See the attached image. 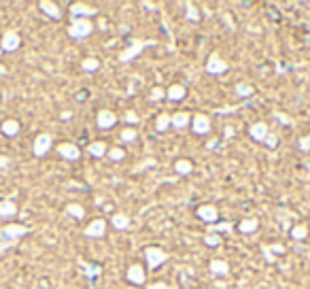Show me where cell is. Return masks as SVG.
Here are the masks:
<instances>
[{
  "label": "cell",
  "mask_w": 310,
  "mask_h": 289,
  "mask_svg": "<svg viewBox=\"0 0 310 289\" xmlns=\"http://www.w3.org/2000/svg\"><path fill=\"white\" fill-rule=\"evenodd\" d=\"M28 234V227L21 225V223H9L5 225L3 230H0V240L3 243H15V240H19L21 236Z\"/></svg>",
  "instance_id": "cell-1"
},
{
  "label": "cell",
  "mask_w": 310,
  "mask_h": 289,
  "mask_svg": "<svg viewBox=\"0 0 310 289\" xmlns=\"http://www.w3.org/2000/svg\"><path fill=\"white\" fill-rule=\"evenodd\" d=\"M94 32V23L89 19H75L68 26V36L70 39H85Z\"/></svg>",
  "instance_id": "cell-2"
},
{
  "label": "cell",
  "mask_w": 310,
  "mask_h": 289,
  "mask_svg": "<svg viewBox=\"0 0 310 289\" xmlns=\"http://www.w3.org/2000/svg\"><path fill=\"white\" fill-rule=\"evenodd\" d=\"M151 45H155V43L153 41H132L128 49H123L121 53H119V62H130V60H134L136 55H140L145 47H151Z\"/></svg>",
  "instance_id": "cell-3"
},
{
  "label": "cell",
  "mask_w": 310,
  "mask_h": 289,
  "mask_svg": "<svg viewBox=\"0 0 310 289\" xmlns=\"http://www.w3.org/2000/svg\"><path fill=\"white\" fill-rule=\"evenodd\" d=\"M145 257H147V266L155 270V268H160L166 259H168V253H166L164 249H160V247H147L145 249Z\"/></svg>",
  "instance_id": "cell-4"
},
{
  "label": "cell",
  "mask_w": 310,
  "mask_h": 289,
  "mask_svg": "<svg viewBox=\"0 0 310 289\" xmlns=\"http://www.w3.org/2000/svg\"><path fill=\"white\" fill-rule=\"evenodd\" d=\"M94 15H98V9H94L85 3H75V5H70V17L75 19H89Z\"/></svg>",
  "instance_id": "cell-5"
},
{
  "label": "cell",
  "mask_w": 310,
  "mask_h": 289,
  "mask_svg": "<svg viewBox=\"0 0 310 289\" xmlns=\"http://www.w3.org/2000/svg\"><path fill=\"white\" fill-rule=\"evenodd\" d=\"M51 147H53V138H51V134H39L37 138H34L32 151H34V155H37V158H43V155L49 151Z\"/></svg>",
  "instance_id": "cell-6"
},
{
  "label": "cell",
  "mask_w": 310,
  "mask_h": 289,
  "mask_svg": "<svg viewBox=\"0 0 310 289\" xmlns=\"http://www.w3.org/2000/svg\"><path fill=\"white\" fill-rule=\"evenodd\" d=\"M225 70H228V62L219 53H212L206 62V72L208 75H223Z\"/></svg>",
  "instance_id": "cell-7"
},
{
  "label": "cell",
  "mask_w": 310,
  "mask_h": 289,
  "mask_svg": "<svg viewBox=\"0 0 310 289\" xmlns=\"http://www.w3.org/2000/svg\"><path fill=\"white\" fill-rule=\"evenodd\" d=\"M57 151H59V155H62V158H66L70 162H75V160L81 158L79 147H77V144H73V142H59L57 144Z\"/></svg>",
  "instance_id": "cell-8"
},
{
  "label": "cell",
  "mask_w": 310,
  "mask_h": 289,
  "mask_svg": "<svg viewBox=\"0 0 310 289\" xmlns=\"http://www.w3.org/2000/svg\"><path fill=\"white\" fill-rule=\"evenodd\" d=\"M128 281L134 283V285H142L147 281V272L145 268L140 266V264H132V266L128 268Z\"/></svg>",
  "instance_id": "cell-9"
},
{
  "label": "cell",
  "mask_w": 310,
  "mask_h": 289,
  "mask_svg": "<svg viewBox=\"0 0 310 289\" xmlns=\"http://www.w3.org/2000/svg\"><path fill=\"white\" fill-rule=\"evenodd\" d=\"M19 45H21L19 34L15 30H7L3 36V51H15Z\"/></svg>",
  "instance_id": "cell-10"
},
{
  "label": "cell",
  "mask_w": 310,
  "mask_h": 289,
  "mask_svg": "<svg viewBox=\"0 0 310 289\" xmlns=\"http://www.w3.org/2000/svg\"><path fill=\"white\" fill-rule=\"evenodd\" d=\"M196 213H198V217H200L202 221H206V223H210V225L219 219V211L214 209L212 204H204V207H200Z\"/></svg>",
  "instance_id": "cell-11"
},
{
  "label": "cell",
  "mask_w": 310,
  "mask_h": 289,
  "mask_svg": "<svg viewBox=\"0 0 310 289\" xmlns=\"http://www.w3.org/2000/svg\"><path fill=\"white\" fill-rule=\"evenodd\" d=\"M192 128H194L196 134H206V132L210 130V119L204 113H198L192 119Z\"/></svg>",
  "instance_id": "cell-12"
},
{
  "label": "cell",
  "mask_w": 310,
  "mask_h": 289,
  "mask_svg": "<svg viewBox=\"0 0 310 289\" xmlns=\"http://www.w3.org/2000/svg\"><path fill=\"white\" fill-rule=\"evenodd\" d=\"M106 232V221L104 219H94L87 227H85V236L87 238H100Z\"/></svg>",
  "instance_id": "cell-13"
},
{
  "label": "cell",
  "mask_w": 310,
  "mask_h": 289,
  "mask_svg": "<svg viewBox=\"0 0 310 289\" xmlns=\"http://www.w3.org/2000/svg\"><path fill=\"white\" fill-rule=\"evenodd\" d=\"M96 124H98L100 130H109L117 124V115L113 111H100L98 117H96Z\"/></svg>",
  "instance_id": "cell-14"
},
{
  "label": "cell",
  "mask_w": 310,
  "mask_h": 289,
  "mask_svg": "<svg viewBox=\"0 0 310 289\" xmlns=\"http://www.w3.org/2000/svg\"><path fill=\"white\" fill-rule=\"evenodd\" d=\"M249 132H251V136H253L257 142H264L266 136L270 134V130H268V124H266V122H257V124H253Z\"/></svg>",
  "instance_id": "cell-15"
},
{
  "label": "cell",
  "mask_w": 310,
  "mask_h": 289,
  "mask_svg": "<svg viewBox=\"0 0 310 289\" xmlns=\"http://www.w3.org/2000/svg\"><path fill=\"white\" fill-rule=\"evenodd\" d=\"M17 215V204L13 200H3L0 202V219H11Z\"/></svg>",
  "instance_id": "cell-16"
},
{
  "label": "cell",
  "mask_w": 310,
  "mask_h": 289,
  "mask_svg": "<svg viewBox=\"0 0 310 289\" xmlns=\"http://www.w3.org/2000/svg\"><path fill=\"white\" fill-rule=\"evenodd\" d=\"M39 7H41V11H45V15H49V17H53V19H59V17H62V11H59V7H57L55 3L43 0Z\"/></svg>",
  "instance_id": "cell-17"
},
{
  "label": "cell",
  "mask_w": 310,
  "mask_h": 289,
  "mask_svg": "<svg viewBox=\"0 0 310 289\" xmlns=\"http://www.w3.org/2000/svg\"><path fill=\"white\" fill-rule=\"evenodd\" d=\"M210 272L219 274V276H228L230 274V264L223 262V259H212L210 262Z\"/></svg>",
  "instance_id": "cell-18"
},
{
  "label": "cell",
  "mask_w": 310,
  "mask_h": 289,
  "mask_svg": "<svg viewBox=\"0 0 310 289\" xmlns=\"http://www.w3.org/2000/svg\"><path fill=\"white\" fill-rule=\"evenodd\" d=\"M166 98L172 100V102L183 100V98H185V88H183V85H178V83H174V85H170L168 92H166Z\"/></svg>",
  "instance_id": "cell-19"
},
{
  "label": "cell",
  "mask_w": 310,
  "mask_h": 289,
  "mask_svg": "<svg viewBox=\"0 0 310 289\" xmlns=\"http://www.w3.org/2000/svg\"><path fill=\"white\" fill-rule=\"evenodd\" d=\"M189 126V113L187 111H178V113H172V128L176 130H183Z\"/></svg>",
  "instance_id": "cell-20"
},
{
  "label": "cell",
  "mask_w": 310,
  "mask_h": 289,
  "mask_svg": "<svg viewBox=\"0 0 310 289\" xmlns=\"http://www.w3.org/2000/svg\"><path fill=\"white\" fill-rule=\"evenodd\" d=\"M238 227H240V232H242V234H253V232L257 230V227H259V221L255 219V217H249V219H242Z\"/></svg>",
  "instance_id": "cell-21"
},
{
  "label": "cell",
  "mask_w": 310,
  "mask_h": 289,
  "mask_svg": "<svg viewBox=\"0 0 310 289\" xmlns=\"http://www.w3.org/2000/svg\"><path fill=\"white\" fill-rule=\"evenodd\" d=\"M113 225H115V230H128L130 227V215H126V213L113 215Z\"/></svg>",
  "instance_id": "cell-22"
},
{
  "label": "cell",
  "mask_w": 310,
  "mask_h": 289,
  "mask_svg": "<svg viewBox=\"0 0 310 289\" xmlns=\"http://www.w3.org/2000/svg\"><path fill=\"white\" fill-rule=\"evenodd\" d=\"M3 134L5 136H15L19 132V122H15V119H7V122H3Z\"/></svg>",
  "instance_id": "cell-23"
},
{
  "label": "cell",
  "mask_w": 310,
  "mask_h": 289,
  "mask_svg": "<svg viewBox=\"0 0 310 289\" xmlns=\"http://www.w3.org/2000/svg\"><path fill=\"white\" fill-rule=\"evenodd\" d=\"M174 170H176V175H192L194 164L189 160H176L174 162Z\"/></svg>",
  "instance_id": "cell-24"
},
{
  "label": "cell",
  "mask_w": 310,
  "mask_h": 289,
  "mask_svg": "<svg viewBox=\"0 0 310 289\" xmlns=\"http://www.w3.org/2000/svg\"><path fill=\"white\" fill-rule=\"evenodd\" d=\"M168 126H172V115L162 113L158 117V122H155V130H158V132H166V130H168Z\"/></svg>",
  "instance_id": "cell-25"
},
{
  "label": "cell",
  "mask_w": 310,
  "mask_h": 289,
  "mask_svg": "<svg viewBox=\"0 0 310 289\" xmlns=\"http://www.w3.org/2000/svg\"><path fill=\"white\" fill-rule=\"evenodd\" d=\"M66 215L75 217V219H83V217H85V209H83L81 204L73 202V204H68V207H66Z\"/></svg>",
  "instance_id": "cell-26"
},
{
  "label": "cell",
  "mask_w": 310,
  "mask_h": 289,
  "mask_svg": "<svg viewBox=\"0 0 310 289\" xmlns=\"http://www.w3.org/2000/svg\"><path fill=\"white\" fill-rule=\"evenodd\" d=\"M87 151L94 155V158H102V155L106 153V144H104L102 140H96V142H91V144H89Z\"/></svg>",
  "instance_id": "cell-27"
},
{
  "label": "cell",
  "mask_w": 310,
  "mask_h": 289,
  "mask_svg": "<svg viewBox=\"0 0 310 289\" xmlns=\"http://www.w3.org/2000/svg\"><path fill=\"white\" fill-rule=\"evenodd\" d=\"M306 236H308V225L300 223V225H293L291 227V238L293 240H304Z\"/></svg>",
  "instance_id": "cell-28"
},
{
  "label": "cell",
  "mask_w": 310,
  "mask_h": 289,
  "mask_svg": "<svg viewBox=\"0 0 310 289\" xmlns=\"http://www.w3.org/2000/svg\"><path fill=\"white\" fill-rule=\"evenodd\" d=\"M236 94L240 96V98H249V96H253V85H249V83H238Z\"/></svg>",
  "instance_id": "cell-29"
},
{
  "label": "cell",
  "mask_w": 310,
  "mask_h": 289,
  "mask_svg": "<svg viewBox=\"0 0 310 289\" xmlns=\"http://www.w3.org/2000/svg\"><path fill=\"white\" fill-rule=\"evenodd\" d=\"M81 66H83V70H87V72H96L100 68V62H98L96 57H85Z\"/></svg>",
  "instance_id": "cell-30"
},
{
  "label": "cell",
  "mask_w": 310,
  "mask_h": 289,
  "mask_svg": "<svg viewBox=\"0 0 310 289\" xmlns=\"http://www.w3.org/2000/svg\"><path fill=\"white\" fill-rule=\"evenodd\" d=\"M106 153H109V158H111L113 162H121V160L126 158V151H123L121 147H111Z\"/></svg>",
  "instance_id": "cell-31"
},
{
  "label": "cell",
  "mask_w": 310,
  "mask_h": 289,
  "mask_svg": "<svg viewBox=\"0 0 310 289\" xmlns=\"http://www.w3.org/2000/svg\"><path fill=\"white\" fill-rule=\"evenodd\" d=\"M185 9H187V19H189V21H198V19H200V13H198L196 5L187 3V5H185Z\"/></svg>",
  "instance_id": "cell-32"
},
{
  "label": "cell",
  "mask_w": 310,
  "mask_h": 289,
  "mask_svg": "<svg viewBox=\"0 0 310 289\" xmlns=\"http://www.w3.org/2000/svg\"><path fill=\"white\" fill-rule=\"evenodd\" d=\"M136 136H138L136 130H121V142H132L136 140Z\"/></svg>",
  "instance_id": "cell-33"
},
{
  "label": "cell",
  "mask_w": 310,
  "mask_h": 289,
  "mask_svg": "<svg viewBox=\"0 0 310 289\" xmlns=\"http://www.w3.org/2000/svg\"><path fill=\"white\" fill-rule=\"evenodd\" d=\"M155 164H158V162H155L153 158H147L145 162H140V164L134 168V172H142V170H147V168H153Z\"/></svg>",
  "instance_id": "cell-34"
},
{
  "label": "cell",
  "mask_w": 310,
  "mask_h": 289,
  "mask_svg": "<svg viewBox=\"0 0 310 289\" xmlns=\"http://www.w3.org/2000/svg\"><path fill=\"white\" fill-rule=\"evenodd\" d=\"M204 243H206L208 247H217V245L221 243V238H219V234L210 232V234H206V236H204Z\"/></svg>",
  "instance_id": "cell-35"
},
{
  "label": "cell",
  "mask_w": 310,
  "mask_h": 289,
  "mask_svg": "<svg viewBox=\"0 0 310 289\" xmlns=\"http://www.w3.org/2000/svg\"><path fill=\"white\" fill-rule=\"evenodd\" d=\"M162 98H166V92H164L162 88H153V90H151V100H153V102H160Z\"/></svg>",
  "instance_id": "cell-36"
},
{
  "label": "cell",
  "mask_w": 310,
  "mask_h": 289,
  "mask_svg": "<svg viewBox=\"0 0 310 289\" xmlns=\"http://www.w3.org/2000/svg\"><path fill=\"white\" fill-rule=\"evenodd\" d=\"M266 253H268V257L272 259V253H285V247L283 245H270V247H266Z\"/></svg>",
  "instance_id": "cell-37"
},
{
  "label": "cell",
  "mask_w": 310,
  "mask_h": 289,
  "mask_svg": "<svg viewBox=\"0 0 310 289\" xmlns=\"http://www.w3.org/2000/svg\"><path fill=\"white\" fill-rule=\"evenodd\" d=\"M264 142L268 144L270 149H274V147H276V144H278V136H276V134H272V132H270V134L266 136V140H264Z\"/></svg>",
  "instance_id": "cell-38"
},
{
  "label": "cell",
  "mask_w": 310,
  "mask_h": 289,
  "mask_svg": "<svg viewBox=\"0 0 310 289\" xmlns=\"http://www.w3.org/2000/svg\"><path fill=\"white\" fill-rule=\"evenodd\" d=\"M123 119H126V122H130V124H138V115L134 111H126Z\"/></svg>",
  "instance_id": "cell-39"
},
{
  "label": "cell",
  "mask_w": 310,
  "mask_h": 289,
  "mask_svg": "<svg viewBox=\"0 0 310 289\" xmlns=\"http://www.w3.org/2000/svg\"><path fill=\"white\" fill-rule=\"evenodd\" d=\"M300 149L302 151H310V136H302L300 138Z\"/></svg>",
  "instance_id": "cell-40"
},
{
  "label": "cell",
  "mask_w": 310,
  "mask_h": 289,
  "mask_svg": "<svg viewBox=\"0 0 310 289\" xmlns=\"http://www.w3.org/2000/svg\"><path fill=\"white\" fill-rule=\"evenodd\" d=\"M223 230H232V223H219V225H212V232H223Z\"/></svg>",
  "instance_id": "cell-41"
},
{
  "label": "cell",
  "mask_w": 310,
  "mask_h": 289,
  "mask_svg": "<svg viewBox=\"0 0 310 289\" xmlns=\"http://www.w3.org/2000/svg\"><path fill=\"white\" fill-rule=\"evenodd\" d=\"M147 289H168V285L166 283H149Z\"/></svg>",
  "instance_id": "cell-42"
},
{
  "label": "cell",
  "mask_w": 310,
  "mask_h": 289,
  "mask_svg": "<svg viewBox=\"0 0 310 289\" xmlns=\"http://www.w3.org/2000/svg\"><path fill=\"white\" fill-rule=\"evenodd\" d=\"M9 166V158H5V155H0V168H7Z\"/></svg>",
  "instance_id": "cell-43"
},
{
  "label": "cell",
  "mask_w": 310,
  "mask_h": 289,
  "mask_svg": "<svg viewBox=\"0 0 310 289\" xmlns=\"http://www.w3.org/2000/svg\"><path fill=\"white\" fill-rule=\"evenodd\" d=\"M234 136V128L230 126V128H225V138H232Z\"/></svg>",
  "instance_id": "cell-44"
},
{
  "label": "cell",
  "mask_w": 310,
  "mask_h": 289,
  "mask_svg": "<svg viewBox=\"0 0 310 289\" xmlns=\"http://www.w3.org/2000/svg\"><path fill=\"white\" fill-rule=\"evenodd\" d=\"M11 245H13V243H0V253H3V251H7Z\"/></svg>",
  "instance_id": "cell-45"
},
{
  "label": "cell",
  "mask_w": 310,
  "mask_h": 289,
  "mask_svg": "<svg viewBox=\"0 0 310 289\" xmlns=\"http://www.w3.org/2000/svg\"><path fill=\"white\" fill-rule=\"evenodd\" d=\"M214 147H217V138H210L208 140V149H214Z\"/></svg>",
  "instance_id": "cell-46"
},
{
  "label": "cell",
  "mask_w": 310,
  "mask_h": 289,
  "mask_svg": "<svg viewBox=\"0 0 310 289\" xmlns=\"http://www.w3.org/2000/svg\"><path fill=\"white\" fill-rule=\"evenodd\" d=\"M59 117H62L64 122H66V119H70V117H73V113H68V111H62V115H59Z\"/></svg>",
  "instance_id": "cell-47"
},
{
  "label": "cell",
  "mask_w": 310,
  "mask_h": 289,
  "mask_svg": "<svg viewBox=\"0 0 310 289\" xmlns=\"http://www.w3.org/2000/svg\"><path fill=\"white\" fill-rule=\"evenodd\" d=\"M142 7H147V9H155V5H153V3H142Z\"/></svg>",
  "instance_id": "cell-48"
},
{
  "label": "cell",
  "mask_w": 310,
  "mask_h": 289,
  "mask_svg": "<svg viewBox=\"0 0 310 289\" xmlns=\"http://www.w3.org/2000/svg\"><path fill=\"white\" fill-rule=\"evenodd\" d=\"M0 75H7V68H5L3 64H0Z\"/></svg>",
  "instance_id": "cell-49"
}]
</instances>
